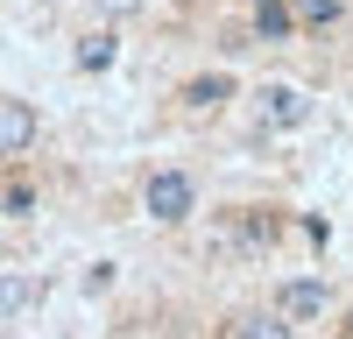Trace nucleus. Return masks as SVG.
<instances>
[{
  "mask_svg": "<svg viewBox=\"0 0 353 339\" xmlns=\"http://www.w3.org/2000/svg\"><path fill=\"white\" fill-rule=\"evenodd\" d=\"M346 332H353V325H346Z\"/></svg>",
  "mask_w": 353,
  "mask_h": 339,
  "instance_id": "11",
  "label": "nucleus"
},
{
  "mask_svg": "<svg viewBox=\"0 0 353 339\" xmlns=\"http://www.w3.org/2000/svg\"><path fill=\"white\" fill-rule=\"evenodd\" d=\"M36 141V106L28 99H0V156H21Z\"/></svg>",
  "mask_w": 353,
  "mask_h": 339,
  "instance_id": "4",
  "label": "nucleus"
},
{
  "mask_svg": "<svg viewBox=\"0 0 353 339\" xmlns=\"http://www.w3.org/2000/svg\"><path fill=\"white\" fill-rule=\"evenodd\" d=\"M28 304H43V282L36 276H0V318H14Z\"/></svg>",
  "mask_w": 353,
  "mask_h": 339,
  "instance_id": "6",
  "label": "nucleus"
},
{
  "mask_svg": "<svg viewBox=\"0 0 353 339\" xmlns=\"http://www.w3.org/2000/svg\"><path fill=\"white\" fill-rule=\"evenodd\" d=\"M141 205H149V219H163V226L191 219V177H184V170H156L149 191H141Z\"/></svg>",
  "mask_w": 353,
  "mask_h": 339,
  "instance_id": "1",
  "label": "nucleus"
},
{
  "mask_svg": "<svg viewBox=\"0 0 353 339\" xmlns=\"http://www.w3.org/2000/svg\"><path fill=\"white\" fill-rule=\"evenodd\" d=\"M233 339H290V318L283 311H248V318H233Z\"/></svg>",
  "mask_w": 353,
  "mask_h": 339,
  "instance_id": "7",
  "label": "nucleus"
},
{
  "mask_svg": "<svg viewBox=\"0 0 353 339\" xmlns=\"http://www.w3.org/2000/svg\"><path fill=\"white\" fill-rule=\"evenodd\" d=\"M226 92H233L226 78H191V85H184V99H191V106H219Z\"/></svg>",
  "mask_w": 353,
  "mask_h": 339,
  "instance_id": "10",
  "label": "nucleus"
},
{
  "mask_svg": "<svg viewBox=\"0 0 353 339\" xmlns=\"http://www.w3.org/2000/svg\"><path fill=\"white\" fill-rule=\"evenodd\" d=\"M290 28H297V8H290V0H254V36L261 43H290Z\"/></svg>",
  "mask_w": 353,
  "mask_h": 339,
  "instance_id": "5",
  "label": "nucleus"
},
{
  "mask_svg": "<svg viewBox=\"0 0 353 339\" xmlns=\"http://www.w3.org/2000/svg\"><path fill=\"white\" fill-rule=\"evenodd\" d=\"M254 113H261V127H297L304 113H311V99L297 92V85H261V92H254Z\"/></svg>",
  "mask_w": 353,
  "mask_h": 339,
  "instance_id": "2",
  "label": "nucleus"
},
{
  "mask_svg": "<svg viewBox=\"0 0 353 339\" xmlns=\"http://www.w3.org/2000/svg\"><path fill=\"white\" fill-rule=\"evenodd\" d=\"M276 311H283V318H318V311H332V290L318 276H297V282L276 290Z\"/></svg>",
  "mask_w": 353,
  "mask_h": 339,
  "instance_id": "3",
  "label": "nucleus"
},
{
  "mask_svg": "<svg viewBox=\"0 0 353 339\" xmlns=\"http://www.w3.org/2000/svg\"><path fill=\"white\" fill-rule=\"evenodd\" d=\"M113 64V36H85L78 43V71H106Z\"/></svg>",
  "mask_w": 353,
  "mask_h": 339,
  "instance_id": "9",
  "label": "nucleus"
},
{
  "mask_svg": "<svg viewBox=\"0 0 353 339\" xmlns=\"http://www.w3.org/2000/svg\"><path fill=\"white\" fill-rule=\"evenodd\" d=\"M290 8H297L304 28H332V21L346 14V0H290Z\"/></svg>",
  "mask_w": 353,
  "mask_h": 339,
  "instance_id": "8",
  "label": "nucleus"
}]
</instances>
